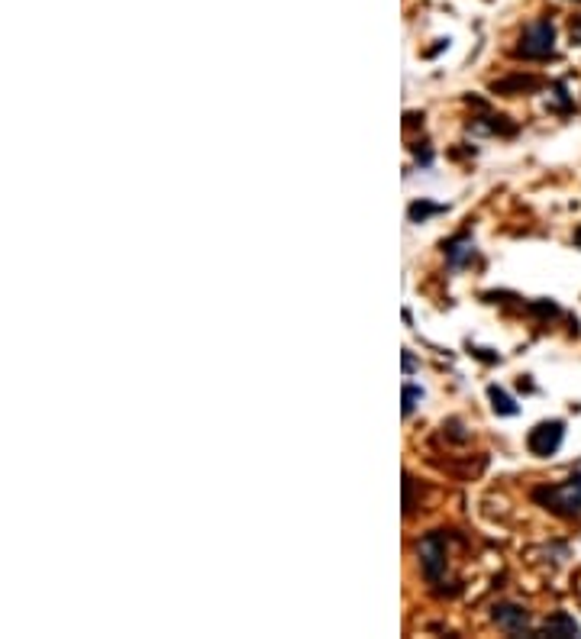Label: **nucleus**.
<instances>
[{"instance_id":"obj_1","label":"nucleus","mask_w":581,"mask_h":639,"mask_svg":"<svg viewBox=\"0 0 581 639\" xmlns=\"http://www.w3.org/2000/svg\"><path fill=\"white\" fill-rule=\"evenodd\" d=\"M533 501L559 517H581V475H572L569 481H559L549 488H536Z\"/></svg>"},{"instance_id":"obj_2","label":"nucleus","mask_w":581,"mask_h":639,"mask_svg":"<svg viewBox=\"0 0 581 639\" xmlns=\"http://www.w3.org/2000/svg\"><path fill=\"white\" fill-rule=\"evenodd\" d=\"M556 52V26L549 17L533 20L520 36V46H517V55L523 59H549Z\"/></svg>"},{"instance_id":"obj_3","label":"nucleus","mask_w":581,"mask_h":639,"mask_svg":"<svg viewBox=\"0 0 581 639\" xmlns=\"http://www.w3.org/2000/svg\"><path fill=\"white\" fill-rule=\"evenodd\" d=\"M420 568L427 575V581H439L446 572V533L436 530L430 536L420 539Z\"/></svg>"},{"instance_id":"obj_4","label":"nucleus","mask_w":581,"mask_h":639,"mask_svg":"<svg viewBox=\"0 0 581 639\" xmlns=\"http://www.w3.org/2000/svg\"><path fill=\"white\" fill-rule=\"evenodd\" d=\"M565 439V423L562 420H543L527 433V449L533 455H552Z\"/></svg>"},{"instance_id":"obj_5","label":"nucleus","mask_w":581,"mask_h":639,"mask_svg":"<svg viewBox=\"0 0 581 639\" xmlns=\"http://www.w3.org/2000/svg\"><path fill=\"white\" fill-rule=\"evenodd\" d=\"M494 623L501 627V630L514 633V636H527V633H530V617H527V610L517 604H497Z\"/></svg>"},{"instance_id":"obj_6","label":"nucleus","mask_w":581,"mask_h":639,"mask_svg":"<svg viewBox=\"0 0 581 639\" xmlns=\"http://www.w3.org/2000/svg\"><path fill=\"white\" fill-rule=\"evenodd\" d=\"M539 636H552V639H569V636H581V627L575 623L572 614H565V610H559V614L549 617L543 627H539Z\"/></svg>"},{"instance_id":"obj_7","label":"nucleus","mask_w":581,"mask_h":639,"mask_svg":"<svg viewBox=\"0 0 581 639\" xmlns=\"http://www.w3.org/2000/svg\"><path fill=\"white\" fill-rule=\"evenodd\" d=\"M475 255V243H472V236H455V239H449L446 243V259H449V265H465V261L472 259Z\"/></svg>"},{"instance_id":"obj_8","label":"nucleus","mask_w":581,"mask_h":639,"mask_svg":"<svg viewBox=\"0 0 581 639\" xmlns=\"http://www.w3.org/2000/svg\"><path fill=\"white\" fill-rule=\"evenodd\" d=\"M488 397H491V407H494V413H501V417H514L520 407L514 404V397L507 394L504 387H497V385H491L488 387Z\"/></svg>"},{"instance_id":"obj_9","label":"nucleus","mask_w":581,"mask_h":639,"mask_svg":"<svg viewBox=\"0 0 581 639\" xmlns=\"http://www.w3.org/2000/svg\"><path fill=\"white\" fill-rule=\"evenodd\" d=\"M536 91L539 81L536 78H510V81H501V85H494V91Z\"/></svg>"},{"instance_id":"obj_10","label":"nucleus","mask_w":581,"mask_h":639,"mask_svg":"<svg viewBox=\"0 0 581 639\" xmlns=\"http://www.w3.org/2000/svg\"><path fill=\"white\" fill-rule=\"evenodd\" d=\"M420 397H423L420 387H413V385L404 387V413H407V417H411V413L417 411V401H420Z\"/></svg>"},{"instance_id":"obj_11","label":"nucleus","mask_w":581,"mask_h":639,"mask_svg":"<svg viewBox=\"0 0 581 639\" xmlns=\"http://www.w3.org/2000/svg\"><path fill=\"white\" fill-rule=\"evenodd\" d=\"M443 207H436V203H413L411 207V220L417 223V220H427L430 213H439Z\"/></svg>"},{"instance_id":"obj_12","label":"nucleus","mask_w":581,"mask_h":639,"mask_svg":"<svg viewBox=\"0 0 581 639\" xmlns=\"http://www.w3.org/2000/svg\"><path fill=\"white\" fill-rule=\"evenodd\" d=\"M572 43H575V46H581V17L572 23Z\"/></svg>"},{"instance_id":"obj_13","label":"nucleus","mask_w":581,"mask_h":639,"mask_svg":"<svg viewBox=\"0 0 581 639\" xmlns=\"http://www.w3.org/2000/svg\"><path fill=\"white\" fill-rule=\"evenodd\" d=\"M413 369H417V362H413V355L407 353V355H404V371H413Z\"/></svg>"},{"instance_id":"obj_14","label":"nucleus","mask_w":581,"mask_h":639,"mask_svg":"<svg viewBox=\"0 0 581 639\" xmlns=\"http://www.w3.org/2000/svg\"><path fill=\"white\" fill-rule=\"evenodd\" d=\"M575 245H578V249H581V227L575 229Z\"/></svg>"}]
</instances>
